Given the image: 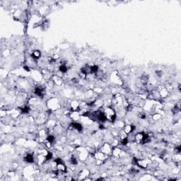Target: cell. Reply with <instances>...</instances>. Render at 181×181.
I'll list each match as a JSON object with an SVG mask.
<instances>
[{"label":"cell","instance_id":"6da1fadb","mask_svg":"<svg viewBox=\"0 0 181 181\" xmlns=\"http://www.w3.org/2000/svg\"><path fill=\"white\" fill-rule=\"evenodd\" d=\"M149 141V136L147 133L139 132L134 136V141L137 144H145Z\"/></svg>","mask_w":181,"mask_h":181},{"label":"cell","instance_id":"7a4b0ae2","mask_svg":"<svg viewBox=\"0 0 181 181\" xmlns=\"http://www.w3.org/2000/svg\"><path fill=\"white\" fill-rule=\"evenodd\" d=\"M104 113L106 116L107 120H108L111 122H114L116 119L117 115L115 113V110L111 107H107L104 111Z\"/></svg>","mask_w":181,"mask_h":181},{"label":"cell","instance_id":"3957f363","mask_svg":"<svg viewBox=\"0 0 181 181\" xmlns=\"http://www.w3.org/2000/svg\"><path fill=\"white\" fill-rule=\"evenodd\" d=\"M112 151L111 146L109 144H105L103 146L101 147V151L106 155H109Z\"/></svg>","mask_w":181,"mask_h":181},{"label":"cell","instance_id":"277c9868","mask_svg":"<svg viewBox=\"0 0 181 181\" xmlns=\"http://www.w3.org/2000/svg\"><path fill=\"white\" fill-rule=\"evenodd\" d=\"M33 91L35 95L39 97H42L44 95V89L41 87H36Z\"/></svg>","mask_w":181,"mask_h":181},{"label":"cell","instance_id":"5b68a950","mask_svg":"<svg viewBox=\"0 0 181 181\" xmlns=\"http://www.w3.org/2000/svg\"><path fill=\"white\" fill-rule=\"evenodd\" d=\"M71 127H72L74 130H76L79 131V132H81V131H82V130H83V126L81 125V124H80V123H79V122H72V123L71 124Z\"/></svg>","mask_w":181,"mask_h":181},{"label":"cell","instance_id":"8992f818","mask_svg":"<svg viewBox=\"0 0 181 181\" xmlns=\"http://www.w3.org/2000/svg\"><path fill=\"white\" fill-rule=\"evenodd\" d=\"M70 118L74 120H78L80 118V113L79 111H74L71 112L70 113Z\"/></svg>","mask_w":181,"mask_h":181},{"label":"cell","instance_id":"52a82bcc","mask_svg":"<svg viewBox=\"0 0 181 181\" xmlns=\"http://www.w3.org/2000/svg\"><path fill=\"white\" fill-rule=\"evenodd\" d=\"M24 159H25V161H26L27 163H33V161H34V157H33V156L32 154L28 153V154L25 156Z\"/></svg>","mask_w":181,"mask_h":181},{"label":"cell","instance_id":"ba28073f","mask_svg":"<svg viewBox=\"0 0 181 181\" xmlns=\"http://www.w3.org/2000/svg\"><path fill=\"white\" fill-rule=\"evenodd\" d=\"M40 56H41V53H40V52L39 50H35V51H33V53H32V55H31V57L34 60H38V59H40Z\"/></svg>","mask_w":181,"mask_h":181},{"label":"cell","instance_id":"9c48e42d","mask_svg":"<svg viewBox=\"0 0 181 181\" xmlns=\"http://www.w3.org/2000/svg\"><path fill=\"white\" fill-rule=\"evenodd\" d=\"M59 70L61 73H63V74H65L67 73V71H68V67L65 65V64H62L59 67Z\"/></svg>","mask_w":181,"mask_h":181},{"label":"cell","instance_id":"30bf717a","mask_svg":"<svg viewBox=\"0 0 181 181\" xmlns=\"http://www.w3.org/2000/svg\"><path fill=\"white\" fill-rule=\"evenodd\" d=\"M55 140V138L53 135H48L47 137H46V141L48 143H50V144H52Z\"/></svg>","mask_w":181,"mask_h":181},{"label":"cell","instance_id":"8fae6325","mask_svg":"<svg viewBox=\"0 0 181 181\" xmlns=\"http://www.w3.org/2000/svg\"><path fill=\"white\" fill-rule=\"evenodd\" d=\"M121 144H122V145H123V146H126L127 144H128V142H129V140H128V137H126L125 138H123V139H121Z\"/></svg>","mask_w":181,"mask_h":181},{"label":"cell","instance_id":"7c38bea8","mask_svg":"<svg viewBox=\"0 0 181 181\" xmlns=\"http://www.w3.org/2000/svg\"><path fill=\"white\" fill-rule=\"evenodd\" d=\"M70 162H71V163L73 164V165H77V163H78L77 159H76L74 156H72V157L70 159Z\"/></svg>","mask_w":181,"mask_h":181}]
</instances>
